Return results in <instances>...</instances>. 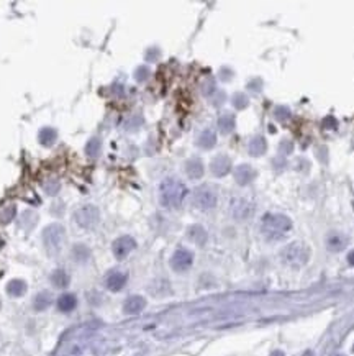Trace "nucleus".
<instances>
[{"label": "nucleus", "instance_id": "f257e3e1", "mask_svg": "<svg viewBox=\"0 0 354 356\" xmlns=\"http://www.w3.org/2000/svg\"><path fill=\"white\" fill-rule=\"evenodd\" d=\"M187 195V187L176 177H167L159 186V202L166 209H179Z\"/></svg>", "mask_w": 354, "mask_h": 356}, {"label": "nucleus", "instance_id": "f03ea898", "mask_svg": "<svg viewBox=\"0 0 354 356\" xmlns=\"http://www.w3.org/2000/svg\"><path fill=\"white\" fill-rule=\"evenodd\" d=\"M292 230V220L284 214H267L261 220V233L266 240L277 242Z\"/></svg>", "mask_w": 354, "mask_h": 356}, {"label": "nucleus", "instance_id": "7ed1b4c3", "mask_svg": "<svg viewBox=\"0 0 354 356\" xmlns=\"http://www.w3.org/2000/svg\"><path fill=\"white\" fill-rule=\"evenodd\" d=\"M280 258L290 268H303L310 261V248L302 242H294L282 249Z\"/></svg>", "mask_w": 354, "mask_h": 356}, {"label": "nucleus", "instance_id": "20e7f679", "mask_svg": "<svg viewBox=\"0 0 354 356\" xmlns=\"http://www.w3.org/2000/svg\"><path fill=\"white\" fill-rule=\"evenodd\" d=\"M64 242V228L59 223H52L45 228L43 232V243L46 246V251L54 254L61 249Z\"/></svg>", "mask_w": 354, "mask_h": 356}, {"label": "nucleus", "instance_id": "39448f33", "mask_svg": "<svg viewBox=\"0 0 354 356\" xmlns=\"http://www.w3.org/2000/svg\"><path fill=\"white\" fill-rule=\"evenodd\" d=\"M74 222L79 225L80 228H94L99 223V210L94 205H82L74 212Z\"/></svg>", "mask_w": 354, "mask_h": 356}, {"label": "nucleus", "instance_id": "423d86ee", "mask_svg": "<svg viewBox=\"0 0 354 356\" xmlns=\"http://www.w3.org/2000/svg\"><path fill=\"white\" fill-rule=\"evenodd\" d=\"M194 205L200 210H210L217 205V194L210 187H199L194 192Z\"/></svg>", "mask_w": 354, "mask_h": 356}, {"label": "nucleus", "instance_id": "0eeeda50", "mask_svg": "<svg viewBox=\"0 0 354 356\" xmlns=\"http://www.w3.org/2000/svg\"><path fill=\"white\" fill-rule=\"evenodd\" d=\"M192 263H194V254L190 253L189 249H185V248L177 249V251L172 254V258H171V266L177 273L187 271V269L192 266Z\"/></svg>", "mask_w": 354, "mask_h": 356}, {"label": "nucleus", "instance_id": "6e6552de", "mask_svg": "<svg viewBox=\"0 0 354 356\" xmlns=\"http://www.w3.org/2000/svg\"><path fill=\"white\" fill-rule=\"evenodd\" d=\"M135 248H136V242L131 237L125 235V237H120V238L115 240L113 246H112V251H113L115 258H117V259H125Z\"/></svg>", "mask_w": 354, "mask_h": 356}, {"label": "nucleus", "instance_id": "1a4fd4ad", "mask_svg": "<svg viewBox=\"0 0 354 356\" xmlns=\"http://www.w3.org/2000/svg\"><path fill=\"white\" fill-rule=\"evenodd\" d=\"M231 214L236 220H246L254 214V205L246 199H234L231 202Z\"/></svg>", "mask_w": 354, "mask_h": 356}, {"label": "nucleus", "instance_id": "9d476101", "mask_svg": "<svg viewBox=\"0 0 354 356\" xmlns=\"http://www.w3.org/2000/svg\"><path fill=\"white\" fill-rule=\"evenodd\" d=\"M126 281H128L126 273H122V271H112L107 277H105V286H107V289H108V291L118 292V291H122L123 287H125Z\"/></svg>", "mask_w": 354, "mask_h": 356}, {"label": "nucleus", "instance_id": "9b49d317", "mask_svg": "<svg viewBox=\"0 0 354 356\" xmlns=\"http://www.w3.org/2000/svg\"><path fill=\"white\" fill-rule=\"evenodd\" d=\"M346 245H348V237L343 235L341 232H331L327 235V248L329 251L333 253L343 251L346 248Z\"/></svg>", "mask_w": 354, "mask_h": 356}, {"label": "nucleus", "instance_id": "f8f14e48", "mask_svg": "<svg viewBox=\"0 0 354 356\" xmlns=\"http://www.w3.org/2000/svg\"><path fill=\"white\" fill-rule=\"evenodd\" d=\"M254 177H256V171L250 164H241L234 169V181L240 186H248L250 182L254 181Z\"/></svg>", "mask_w": 354, "mask_h": 356}, {"label": "nucleus", "instance_id": "ddd939ff", "mask_svg": "<svg viewBox=\"0 0 354 356\" xmlns=\"http://www.w3.org/2000/svg\"><path fill=\"white\" fill-rule=\"evenodd\" d=\"M210 169H212V172L217 177H223V176H227L229 171H231V161H229L228 156L220 155V156H217L212 161V164H210Z\"/></svg>", "mask_w": 354, "mask_h": 356}, {"label": "nucleus", "instance_id": "4468645a", "mask_svg": "<svg viewBox=\"0 0 354 356\" xmlns=\"http://www.w3.org/2000/svg\"><path fill=\"white\" fill-rule=\"evenodd\" d=\"M146 307V301L145 297L141 296H131L128 297L125 301V304H123V312L128 315H135V314H140V312Z\"/></svg>", "mask_w": 354, "mask_h": 356}, {"label": "nucleus", "instance_id": "2eb2a0df", "mask_svg": "<svg viewBox=\"0 0 354 356\" xmlns=\"http://www.w3.org/2000/svg\"><path fill=\"white\" fill-rule=\"evenodd\" d=\"M203 163L197 160V158H194V160H189L185 163V172H187V176L190 179H200V177L203 176Z\"/></svg>", "mask_w": 354, "mask_h": 356}, {"label": "nucleus", "instance_id": "dca6fc26", "mask_svg": "<svg viewBox=\"0 0 354 356\" xmlns=\"http://www.w3.org/2000/svg\"><path fill=\"white\" fill-rule=\"evenodd\" d=\"M197 145L200 148H203V150H210V148H213L217 145V135H215L213 130H205V132L200 133V137L197 139Z\"/></svg>", "mask_w": 354, "mask_h": 356}, {"label": "nucleus", "instance_id": "f3484780", "mask_svg": "<svg viewBox=\"0 0 354 356\" xmlns=\"http://www.w3.org/2000/svg\"><path fill=\"white\" fill-rule=\"evenodd\" d=\"M69 274L64 271V269H54L51 274V282L52 286L57 287V289H64V287L69 286Z\"/></svg>", "mask_w": 354, "mask_h": 356}, {"label": "nucleus", "instance_id": "a211bd4d", "mask_svg": "<svg viewBox=\"0 0 354 356\" xmlns=\"http://www.w3.org/2000/svg\"><path fill=\"white\" fill-rule=\"evenodd\" d=\"M76 305H77V299H76V296L73 294H63L57 299V307H59L61 312H73L76 309Z\"/></svg>", "mask_w": 354, "mask_h": 356}, {"label": "nucleus", "instance_id": "6ab92c4d", "mask_svg": "<svg viewBox=\"0 0 354 356\" xmlns=\"http://www.w3.org/2000/svg\"><path fill=\"white\" fill-rule=\"evenodd\" d=\"M189 238L192 240L194 243H197L199 246H203L205 242H207V232H205V228L200 227V225H194V227L189 228Z\"/></svg>", "mask_w": 354, "mask_h": 356}, {"label": "nucleus", "instance_id": "aec40b11", "mask_svg": "<svg viewBox=\"0 0 354 356\" xmlns=\"http://www.w3.org/2000/svg\"><path fill=\"white\" fill-rule=\"evenodd\" d=\"M218 130L220 133L228 135L234 130V115L233 113H223L218 118Z\"/></svg>", "mask_w": 354, "mask_h": 356}, {"label": "nucleus", "instance_id": "412c9836", "mask_svg": "<svg viewBox=\"0 0 354 356\" xmlns=\"http://www.w3.org/2000/svg\"><path fill=\"white\" fill-rule=\"evenodd\" d=\"M7 292L8 296L12 297H20L26 292V284L25 281H20V279H13L7 284Z\"/></svg>", "mask_w": 354, "mask_h": 356}, {"label": "nucleus", "instance_id": "4be33fe9", "mask_svg": "<svg viewBox=\"0 0 354 356\" xmlns=\"http://www.w3.org/2000/svg\"><path fill=\"white\" fill-rule=\"evenodd\" d=\"M56 137H57L56 130L51 127L43 128V130H40V133H38V139H40V143L43 146H51L52 143L56 141Z\"/></svg>", "mask_w": 354, "mask_h": 356}, {"label": "nucleus", "instance_id": "5701e85b", "mask_svg": "<svg viewBox=\"0 0 354 356\" xmlns=\"http://www.w3.org/2000/svg\"><path fill=\"white\" fill-rule=\"evenodd\" d=\"M250 155L251 156H261L262 153L266 151V139L262 138V137H256V138H253L251 141H250Z\"/></svg>", "mask_w": 354, "mask_h": 356}, {"label": "nucleus", "instance_id": "b1692460", "mask_svg": "<svg viewBox=\"0 0 354 356\" xmlns=\"http://www.w3.org/2000/svg\"><path fill=\"white\" fill-rule=\"evenodd\" d=\"M50 305H51V294H48V292H40V294L35 297V301H33V307H35V310H38V312L46 310Z\"/></svg>", "mask_w": 354, "mask_h": 356}, {"label": "nucleus", "instance_id": "393cba45", "mask_svg": "<svg viewBox=\"0 0 354 356\" xmlns=\"http://www.w3.org/2000/svg\"><path fill=\"white\" fill-rule=\"evenodd\" d=\"M73 256H74L76 261L84 263V261H87V259H89L90 251H89V248L85 246V245H76V246L73 248Z\"/></svg>", "mask_w": 354, "mask_h": 356}, {"label": "nucleus", "instance_id": "a878e982", "mask_svg": "<svg viewBox=\"0 0 354 356\" xmlns=\"http://www.w3.org/2000/svg\"><path fill=\"white\" fill-rule=\"evenodd\" d=\"M15 212H17L15 205H7L5 209L0 212V220H2L3 223H8L13 217H15Z\"/></svg>", "mask_w": 354, "mask_h": 356}, {"label": "nucleus", "instance_id": "bb28decb", "mask_svg": "<svg viewBox=\"0 0 354 356\" xmlns=\"http://www.w3.org/2000/svg\"><path fill=\"white\" fill-rule=\"evenodd\" d=\"M85 151H87L89 156H97L100 151V139L99 138H92L89 139L87 146H85Z\"/></svg>", "mask_w": 354, "mask_h": 356}, {"label": "nucleus", "instance_id": "cd10ccee", "mask_svg": "<svg viewBox=\"0 0 354 356\" xmlns=\"http://www.w3.org/2000/svg\"><path fill=\"white\" fill-rule=\"evenodd\" d=\"M233 105L238 110H243L248 107V97L245 94H234L233 95Z\"/></svg>", "mask_w": 354, "mask_h": 356}, {"label": "nucleus", "instance_id": "c85d7f7f", "mask_svg": "<svg viewBox=\"0 0 354 356\" xmlns=\"http://www.w3.org/2000/svg\"><path fill=\"white\" fill-rule=\"evenodd\" d=\"M45 189H46L48 194L56 195L57 192H59V181H56V179H50V182H46V184H45Z\"/></svg>", "mask_w": 354, "mask_h": 356}, {"label": "nucleus", "instance_id": "c756f323", "mask_svg": "<svg viewBox=\"0 0 354 356\" xmlns=\"http://www.w3.org/2000/svg\"><path fill=\"white\" fill-rule=\"evenodd\" d=\"M148 76H150V69H148V67L143 66V67H138V69H136L135 78H136V81H140V82H141V81L148 79Z\"/></svg>", "mask_w": 354, "mask_h": 356}, {"label": "nucleus", "instance_id": "7c9ffc66", "mask_svg": "<svg viewBox=\"0 0 354 356\" xmlns=\"http://www.w3.org/2000/svg\"><path fill=\"white\" fill-rule=\"evenodd\" d=\"M276 117L279 118V120H285V118H289V117H290L289 109H285V107H279V109H276Z\"/></svg>", "mask_w": 354, "mask_h": 356}, {"label": "nucleus", "instance_id": "2f4dec72", "mask_svg": "<svg viewBox=\"0 0 354 356\" xmlns=\"http://www.w3.org/2000/svg\"><path fill=\"white\" fill-rule=\"evenodd\" d=\"M323 125H325V128H334V127H336V120H334L333 117H327V118H325Z\"/></svg>", "mask_w": 354, "mask_h": 356}, {"label": "nucleus", "instance_id": "473e14b6", "mask_svg": "<svg viewBox=\"0 0 354 356\" xmlns=\"http://www.w3.org/2000/svg\"><path fill=\"white\" fill-rule=\"evenodd\" d=\"M348 263L351 264V266H354V249L348 254Z\"/></svg>", "mask_w": 354, "mask_h": 356}, {"label": "nucleus", "instance_id": "72a5a7b5", "mask_svg": "<svg viewBox=\"0 0 354 356\" xmlns=\"http://www.w3.org/2000/svg\"><path fill=\"white\" fill-rule=\"evenodd\" d=\"M271 356H285V355L282 353L280 350H276V351H272V353H271Z\"/></svg>", "mask_w": 354, "mask_h": 356}, {"label": "nucleus", "instance_id": "f704fd0d", "mask_svg": "<svg viewBox=\"0 0 354 356\" xmlns=\"http://www.w3.org/2000/svg\"><path fill=\"white\" fill-rule=\"evenodd\" d=\"M303 356H313V353H312V351L308 350V351H305V355H303Z\"/></svg>", "mask_w": 354, "mask_h": 356}, {"label": "nucleus", "instance_id": "c9c22d12", "mask_svg": "<svg viewBox=\"0 0 354 356\" xmlns=\"http://www.w3.org/2000/svg\"><path fill=\"white\" fill-rule=\"evenodd\" d=\"M353 353H354V345H353Z\"/></svg>", "mask_w": 354, "mask_h": 356}, {"label": "nucleus", "instance_id": "e433bc0d", "mask_svg": "<svg viewBox=\"0 0 354 356\" xmlns=\"http://www.w3.org/2000/svg\"><path fill=\"white\" fill-rule=\"evenodd\" d=\"M338 356H343V355H338Z\"/></svg>", "mask_w": 354, "mask_h": 356}]
</instances>
